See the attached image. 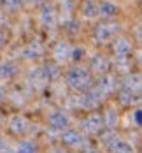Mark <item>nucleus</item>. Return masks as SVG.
Masks as SVG:
<instances>
[{
	"label": "nucleus",
	"instance_id": "1",
	"mask_svg": "<svg viewBox=\"0 0 142 153\" xmlns=\"http://www.w3.org/2000/svg\"><path fill=\"white\" fill-rule=\"evenodd\" d=\"M67 83L70 88L74 90H88L91 86V72L88 69H82V67H77V69H72L67 76Z\"/></svg>",
	"mask_w": 142,
	"mask_h": 153
},
{
	"label": "nucleus",
	"instance_id": "2",
	"mask_svg": "<svg viewBox=\"0 0 142 153\" xmlns=\"http://www.w3.org/2000/svg\"><path fill=\"white\" fill-rule=\"evenodd\" d=\"M30 128V123L25 116L21 114H14L11 120H9V130L14 134V136H25Z\"/></svg>",
	"mask_w": 142,
	"mask_h": 153
},
{
	"label": "nucleus",
	"instance_id": "3",
	"mask_svg": "<svg viewBox=\"0 0 142 153\" xmlns=\"http://www.w3.org/2000/svg\"><path fill=\"white\" fill-rule=\"evenodd\" d=\"M82 128L88 132V134H98L102 128H104V118L100 116V114H90L84 122H82Z\"/></svg>",
	"mask_w": 142,
	"mask_h": 153
},
{
	"label": "nucleus",
	"instance_id": "4",
	"mask_svg": "<svg viewBox=\"0 0 142 153\" xmlns=\"http://www.w3.org/2000/svg\"><path fill=\"white\" fill-rule=\"evenodd\" d=\"M119 32V25H100L96 28V39L100 42H109L112 37H116V33Z\"/></svg>",
	"mask_w": 142,
	"mask_h": 153
},
{
	"label": "nucleus",
	"instance_id": "5",
	"mask_svg": "<svg viewBox=\"0 0 142 153\" xmlns=\"http://www.w3.org/2000/svg\"><path fill=\"white\" fill-rule=\"evenodd\" d=\"M62 143L70 146V148H81V144L84 143L82 136L79 134L77 130H72V128H65V132L62 134Z\"/></svg>",
	"mask_w": 142,
	"mask_h": 153
},
{
	"label": "nucleus",
	"instance_id": "6",
	"mask_svg": "<svg viewBox=\"0 0 142 153\" xmlns=\"http://www.w3.org/2000/svg\"><path fill=\"white\" fill-rule=\"evenodd\" d=\"M49 127L54 130H65L68 127V116L63 111H54L49 116Z\"/></svg>",
	"mask_w": 142,
	"mask_h": 153
},
{
	"label": "nucleus",
	"instance_id": "7",
	"mask_svg": "<svg viewBox=\"0 0 142 153\" xmlns=\"http://www.w3.org/2000/svg\"><path fill=\"white\" fill-rule=\"evenodd\" d=\"M102 95L96 92V90H91V92H88L84 97H82V100H81V106L86 107V109H90V111H95L96 107L102 104Z\"/></svg>",
	"mask_w": 142,
	"mask_h": 153
},
{
	"label": "nucleus",
	"instance_id": "8",
	"mask_svg": "<svg viewBox=\"0 0 142 153\" xmlns=\"http://www.w3.org/2000/svg\"><path fill=\"white\" fill-rule=\"evenodd\" d=\"M96 92L100 93L102 97H107L109 93H112L116 90V81H114V77L110 76H104L100 79V83L96 85V88H95Z\"/></svg>",
	"mask_w": 142,
	"mask_h": 153
},
{
	"label": "nucleus",
	"instance_id": "9",
	"mask_svg": "<svg viewBox=\"0 0 142 153\" xmlns=\"http://www.w3.org/2000/svg\"><path fill=\"white\" fill-rule=\"evenodd\" d=\"M114 51L118 55V58H126L132 53V42L128 39H116L114 42Z\"/></svg>",
	"mask_w": 142,
	"mask_h": 153
},
{
	"label": "nucleus",
	"instance_id": "10",
	"mask_svg": "<svg viewBox=\"0 0 142 153\" xmlns=\"http://www.w3.org/2000/svg\"><path fill=\"white\" fill-rule=\"evenodd\" d=\"M30 83L35 86V88H42L47 83V77L44 74V69H35L30 72Z\"/></svg>",
	"mask_w": 142,
	"mask_h": 153
},
{
	"label": "nucleus",
	"instance_id": "11",
	"mask_svg": "<svg viewBox=\"0 0 142 153\" xmlns=\"http://www.w3.org/2000/svg\"><path fill=\"white\" fill-rule=\"evenodd\" d=\"M70 55H72V49H70V46L67 42H60L54 48V56H56L58 62H67L70 58Z\"/></svg>",
	"mask_w": 142,
	"mask_h": 153
},
{
	"label": "nucleus",
	"instance_id": "12",
	"mask_svg": "<svg viewBox=\"0 0 142 153\" xmlns=\"http://www.w3.org/2000/svg\"><path fill=\"white\" fill-rule=\"evenodd\" d=\"M109 60L105 58V56H102V55H96L91 58V69L96 71V72H107V69H109Z\"/></svg>",
	"mask_w": 142,
	"mask_h": 153
},
{
	"label": "nucleus",
	"instance_id": "13",
	"mask_svg": "<svg viewBox=\"0 0 142 153\" xmlns=\"http://www.w3.org/2000/svg\"><path fill=\"white\" fill-rule=\"evenodd\" d=\"M42 23L46 25V27H54V23H56V14H54V9L51 7V5H46L44 9H42Z\"/></svg>",
	"mask_w": 142,
	"mask_h": 153
},
{
	"label": "nucleus",
	"instance_id": "14",
	"mask_svg": "<svg viewBox=\"0 0 142 153\" xmlns=\"http://www.w3.org/2000/svg\"><path fill=\"white\" fill-rule=\"evenodd\" d=\"M110 153H135V150H133V146H132L130 143L118 139V141L110 146Z\"/></svg>",
	"mask_w": 142,
	"mask_h": 153
},
{
	"label": "nucleus",
	"instance_id": "15",
	"mask_svg": "<svg viewBox=\"0 0 142 153\" xmlns=\"http://www.w3.org/2000/svg\"><path fill=\"white\" fill-rule=\"evenodd\" d=\"M98 13H100L102 16H105V18H112V16H116L118 13H119V9H118V5L112 4V2H104V4L100 5Z\"/></svg>",
	"mask_w": 142,
	"mask_h": 153
},
{
	"label": "nucleus",
	"instance_id": "16",
	"mask_svg": "<svg viewBox=\"0 0 142 153\" xmlns=\"http://www.w3.org/2000/svg\"><path fill=\"white\" fill-rule=\"evenodd\" d=\"M118 123H119V114H118V111H114V109L105 111V116H104V125H107L109 128H114Z\"/></svg>",
	"mask_w": 142,
	"mask_h": 153
},
{
	"label": "nucleus",
	"instance_id": "17",
	"mask_svg": "<svg viewBox=\"0 0 142 153\" xmlns=\"http://www.w3.org/2000/svg\"><path fill=\"white\" fill-rule=\"evenodd\" d=\"M16 72H18V69L13 63H2L0 65V77H13Z\"/></svg>",
	"mask_w": 142,
	"mask_h": 153
},
{
	"label": "nucleus",
	"instance_id": "18",
	"mask_svg": "<svg viewBox=\"0 0 142 153\" xmlns=\"http://www.w3.org/2000/svg\"><path fill=\"white\" fill-rule=\"evenodd\" d=\"M116 141H118V136H116L114 128H109L105 134H102V143H104L105 146H112Z\"/></svg>",
	"mask_w": 142,
	"mask_h": 153
},
{
	"label": "nucleus",
	"instance_id": "19",
	"mask_svg": "<svg viewBox=\"0 0 142 153\" xmlns=\"http://www.w3.org/2000/svg\"><path fill=\"white\" fill-rule=\"evenodd\" d=\"M35 152H37V148L32 141H23L14 153H35Z\"/></svg>",
	"mask_w": 142,
	"mask_h": 153
},
{
	"label": "nucleus",
	"instance_id": "20",
	"mask_svg": "<svg viewBox=\"0 0 142 153\" xmlns=\"http://www.w3.org/2000/svg\"><path fill=\"white\" fill-rule=\"evenodd\" d=\"M44 74H46L47 81H54V79L60 77V69L56 65H47L46 69H44Z\"/></svg>",
	"mask_w": 142,
	"mask_h": 153
},
{
	"label": "nucleus",
	"instance_id": "21",
	"mask_svg": "<svg viewBox=\"0 0 142 153\" xmlns=\"http://www.w3.org/2000/svg\"><path fill=\"white\" fill-rule=\"evenodd\" d=\"M39 53H40V46L33 42V44H30V46L25 49V58H37Z\"/></svg>",
	"mask_w": 142,
	"mask_h": 153
},
{
	"label": "nucleus",
	"instance_id": "22",
	"mask_svg": "<svg viewBox=\"0 0 142 153\" xmlns=\"http://www.w3.org/2000/svg\"><path fill=\"white\" fill-rule=\"evenodd\" d=\"M96 14H98V9L95 7L93 4H90V2H88V4H86V7H84V16H86V18H95Z\"/></svg>",
	"mask_w": 142,
	"mask_h": 153
},
{
	"label": "nucleus",
	"instance_id": "23",
	"mask_svg": "<svg viewBox=\"0 0 142 153\" xmlns=\"http://www.w3.org/2000/svg\"><path fill=\"white\" fill-rule=\"evenodd\" d=\"M133 100H135V95H133V92L125 90V92L121 93V102H123V104H133Z\"/></svg>",
	"mask_w": 142,
	"mask_h": 153
},
{
	"label": "nucleus",
	"instance_id": "24",
	"mask_svg": "<svg viewBox=\"0 0 142 153\" xmlns=\"http://www.w3.org/2000/svg\"><path fill=\"white\" fill-rule=\"evenodd\" d=\"M4 4H7V7L16 9V7H19V5L23 4V0H4Z\"/></svg>",
	"mask_w": 142,
	"mask_h": 153
},
{
	"label": "nucleus",
	"instance_id": "25",
	"mask_svg": "<svg viewBox=\"0 0 142 153\" xmlns=\"http://www.w3.org/2000/svg\"><path fill=\"white\" fill-rule=\"evenodd\" d=\"M133 120H135V125L137 127L141 125V109H135L133 111Z\"/></svg>",
	"mask_w": 142,
	"mask_h": 153
},
{
	"label": "nucleus",
	"instance_id": "26",
	"mask_svg": "<svg viewBox=\"0 0 142 153\" xmlns=\"http://www.w3.org/2000/svg\"><path fill=\"white\" fill-rule=\"evenodd\" d=\"M9 152V148H7V143L4 141V139H0V153H7Z\"/></svg>",
	"mask_w": 142,
	"mask_h": 153
},
{
	"label": "nucleus",
	"instance_id": "27",
	"mask_svg": "<svg viewBox=\"0 0 142 153\" xmlns=\"http://www.w3.org/2000/svg\"><path fill=\"white\" fill-rule=\"evenodd\" d=\"M4 44H5V35H4V32L0 30V48H4Z\"/></svg>",
	"mask_w": 142,
	"mask_h": 153
},
{
	"label": "nucleus",
	"instance_id": "28",
	"mask_svg": "<svg viewBox=\"0 0 142 153\" xmlns=\"http://www.w3.org/2000/svg\"><path fill=\"white\" fill-rule=\"evenodd\" d=\"M72 53H74V58H76V60L82 56V55H81V53H82V49H76V51H72Z\"/></svg>",
	"mask_w": 142,
	"mask_h": 153
},
{
	"label": "nucleus",
	"instance_id": "29",
	"mask_svg": "<svg viewBox=\"0 0 142 153\" xmlns=\"http://www.w3.org/2000/svg\"><path fill=\"white\" fill-rule=\"evenodd\" d=\"M32 4H39V2H42V0H30Z\"/></svg>",
	"mask_w": 142,
	"mask_h": 153
},
{
	"label": "nucleus",
	"instance_id": "30",
	"mask_svg": "<svg viewBox=\"0 0 142 153\" xmlns=\"http://www.w3.org/2000/svg\"><path fill=\"white\" fill-rule=\"evenodd\" d=\"M0 4H4V0H0Z\"/></svg>",
	"mask_w": 142,
	"mask_h": 153
},
{
	"label": "nucleus",
	"instance_id": "31",
	"mask_svg": "<svg viewBox=\"0 0 142 153\" xmlns=\"http://www.w3.org/2000/svg\"><path fill=\"white\" fill-rule=\"evenodd\" d=\"M7 153H14V152H7Z\"/></svg>",
	"mask_w": 142,
	"mask_h": 153
},
{
	"label": "nucleus",
	"instance_id": "32",
	"mask_svg": "<svg viewBox=\"0 0 142 153\" xmlns=\"http://www.w3.org/2000/svg\"><path fill=\"white\" fill-rule=\"evenodd\" d=\"M0 122H2V118H0Z\"/></svg>",
	"mask_w": 142,
	"mask_h": 153
}]
</instances>
